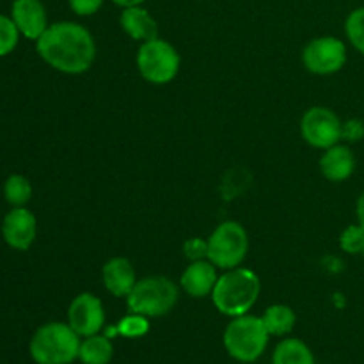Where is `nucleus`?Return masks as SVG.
<instances>
[{
	"label": "nucleus",
	"instance_id": "1",
	"mask_svg": "<svg viewBox=\"0 0 364 364\" xmlns=\"http://www.w3.org/2000/svg\"><path fill=\"white\" fill-rule=\"evenodd\" d=\"M38 55L64 75H82L96 59V43L91 32L77 21H55L36 41Z\"/></svg>",
	"mask_w": 364,
	"mask_h": 364
},
{
	"label": "nucleus",
	"instance_id": "2",
	"mask_svg": "<svg viewBox=\"0 0 364 364\" xmlns=\"http://www.w3.org/2000/svg\"><path fill=\"white\" fill-rule=\"evenodd\" d=\"M259 291L262 281L258 274L245 267H235L217 279L212 291V302L220 315L235 318L251 311L258 301Z\"/></svg>",
	"mask_w": 364,
	"mask_h": 364
},
{
	"label": "nucleus",
	"instance_id": "3",
	"mask_svg": "<svg viewBox=\"0 0 364 364\" xmlns=\"http://www.w3.org/2000/svg\"><path fill=\"white\" fill-rule=\"evenodd\" d=\"M80 341L68 322H48L32 334L28 354L36 364H71L78 359Z\"/></svg>",
	"mask_w": 364,
	"mask_h": 364
},
{
	"label": "nucleus",
	"instance_id": "4",
	"mask_svg": "<svg viewBox=\"0 0 364 364\" xmlns=\"http://www.w3.org/2000/svg\"><path fill=\"white\" fill-rule=\"evenodd\" d=\"M269 331L262 316L242 315L231 318L224 329L223 343L230 358L238 363H255L265 354L269 345Z\"/></svg>",
	"mask_w": 364,
	"mask_h": 364
},
{
	"label": "nucleus",
	"instance_id": "5",
	"mask_svg": "<svg viewBox=\"0 0 364 364\" xmlns=\"http://www.w3.org/2000/svg\"><path fill=\"white\" fill-rule=\"evenodd\" d=\"M178 297L180 290L173 279L166 276H148L135 283L134 290L127 297V306L132 313L160 318L173 311Z\"/></svg>",
	"mask_w": 364,
	"mask_h": 364
},
{
	"label": "nucleus",
	"instance_id": "6",
	"mask_svg": "<svg viewBox=\"0 0 364 364\" xmlns=\"http://www.w3.org/2000/svg\"><path fill=\"white\" fill-rule=\"evenodd\" d=\"M137 70L146 82L155 85H166L176 78L180 71V53L166 39H149L141 43L137 50Z\"/></svg>",
	"mask_w": 364,
	"mask_h": 364
},
{
	"label": "nucleus",
	"instance_id": "7",
	"mask_svg": "<svg viewBox=\"0 0 364 364\" xmlns=\"http://www.w3.org/2000/svg\"><path fill=\"white\" fill-rule=\"evenodd\" d=\"M249 251V235L237 220H224L208 237L206 259L217 269L230 270L240 267Z\"/></svg>",
	"mask_w": 364,
	"mask_h": 364
},
{
	"label": "nucleus",
	"instance_id": "8",
	"mask_svg": "<svg viewBox=\"0 0 364 364\" xmlns=\"http://www.w3.org/2000/svg\"><path fill=\"white\" fill-rule=\"evenodd\" d=\"M347 63V45L336 36L311 39L302 50V64L313 75H334Z\"/></svg>",
	"mask_w": 364,
	"mask_h": 364
},
{
	"label": "nucleus",
	"instance_id": "9",
	"mask_svg": "<svg viewBox=\"0 0 364 364\" xmlns=\"http://www.w3.org/2000/svg\"><path fill=\"white\" fill-rule=\"evenodd\" d=\"M341 127L343 121L327 107H311L301 119L302 137L316 149H327L338 144L341 141Z\"/></svg>",
	"mask_w": 364,
	"mask_h": 364
},
{
	"label": "nucleus",
	"instance_id": "10",
	"mask_svg": "<svg viewBox=\"0 0 364 364\" xmlns=\"http://www.w3.org/2000/svg\"><path fill=\"white\" fill-rule=\"evenodd\" d=\"M68 323L80 338L98 334L105 327V309L91 291L78 294L68 308Z\"/></svg>",
	"mask_w": 364,
	"mask_h": 364
},
{
	"label": "nucleus",
	"instance_id": "11",
	"mask_svg": "<svg viewBox=\"0 0 364 364\" xmlns=\"http://www.w3.org/2000/svg\"><path fill=\"white\" fill-rule=\"evenodd\" d=\"M38 237V220L25 206H13L2 220V238L11 249L27 251Z\"/></svg>",
	"mask_w": 364,
	"mask_h": 364
},
{
	"label": "nucleus",
	"instance_id": "12",
	"mask_svg": "<svg viewBox=\"0 0 364 364\" xmlns=\"http://www.w3.org/2000/svg\"><path fill=\"white\" fill-rule=\"evenodd\" d=\"M11 18L23 38L38 41L48 28V14L41 0H14L11 4Z\"/></svg>",
	"mask_w": 364,
	"mask_h": 364
},
{
	"label": "nucleus",
	"instance_id": "13",
	"mask_svg": "<svg viewBox=\"0 0 364 364\" xmlns=\"http://www.w3.org/2000/svg\"><path fill=\"white\" fill-rule=\"evenodd\" d=\"M217 279V267L210 259H198L191 262V265L181 274L180 284L187 295L194 299H205L212 295L215 288Z\"/></svg>",
	"mask_w": 364,
	"mask_h": 364
},
{
	"label": "nucleus",
	"instance_id": "14",
	"mask_svg": "<svg viewBox=\"0 0 364 364\" xmlns=\"http://www.w3.org/2000/svg\"><path fill=\"white\" fill-rule=\"evenodd\" d=\"M102 277H103V284H105L109 294H112L114 297H124V299L130 295V291L134 290L135 283L139 281L132 262L130 259L123 258V256L110 258L109 262L103 265Z\"/></svg>",
	"mask_w": 364,
	"mask_h": 364
},
{
	"label": "nucleus",
	"instance_id": "15",
	"mask_svg": "<svg viewBox=\"0 0 364 364\" xmlns=\"http://www.w3.org/2000/svg\"><path fill=\"white\" fill-rule=\"evenodd\" d=\"M320 173L333 183H341L348 180L355 171V156L347 144H334L323 149L320 156Z\"/></svg>",
	"mask_w": 364,
	"mask_h": 364
},
{
	"label": "nucleus",
	"instance_id": "16",
	"mask_svg": "<svg viewBox=\"0 0 364 364\" xmlns=\"http://www.w3.org/2000/svg\"><path fill=\"white\" fill-rule=\"evenodd\" d=\"M119 25L127 32V36H130L135 41L144 43L159 38V25H156L155 18L142 6L127 7L121 11Z\"/></svg>",
	"mask_w": 364,
	"mask_h": 364
},
{
	"label": "nucleus",
	"instance_id": "17",
	"mask_svg": "<svg viewBox=\"0 0 364 364\" xmlns=\"http://www.w3.org/2000/svg\"><path fill=\"white\" fill-rule=\"evenodd\" d=\"M114 358V345L107 334L82 338L78 361L82 364H109Z\"/></svg>",
	"mask_w": 364,
	"mask_h": 364
},
{
	"label": "nucleus",
	"instance_id": "18",
	"mask_svg": "<svg viewBox=\"0 0 364 364\" xmlns=\"http://www.w3.org/2000/svg\"><path fill=\"white\" fill-rule=\"evenodd\" d=\"M272 364H315V355L299 338H284L274 348Z\"/></svg>",
	"mask_w": 364,
	"mask_h": 364
},
{
	"label": "nucleus",
	"instance_id": "19",
	"mask_svg": "<svg viewBox=\"0 0 364 364\" xmlns=\"http://www.w3.org/2000/svg\"><path fill=\"white\" fill-rule=\"evenodd\" d=\"M263 323L270 336H288L297 323V315L288 304H272L263 311Z\"/></svg>",
	"mask_w": 364,
	"mask_h": 364
},
{
	"label": "nucleus",
	"instance_id": "20",
	"mask_svg": "<svg viewBox=\"0 0 364 364\" xmlns=\"http://www.w3.org/2000/svg\"><path fill=\"white\" fill-rule=\"evenodd\" d=\"M4 198L11 206H25L32 199V185L23 174H11L4 183Z\"/></svg>",
	"mask_w": 364,
	"mask_h": 364
},
{
	"label": "nucleus",
	"instance_id": "21",
	"mask_svg": "<svg viewBox=\"0 0 364 364\" xmlns=\"http://www.w3.org/2000/svg\"><path fill=\"white\" fill-rule=\"evenodd\" d=\"M110 331H112V334H121V336L130 338V340L142 338L149 331V318L144 315H139V313L130 311V315L123 316L117 322V326Z\"/></svg>",
	"mask_w": 364,
	"mask_h": 364
},
{
	"label": "nucleus",
	"instance_id": "22",
	"mask_svg": "<svg viewBox=\"0 0 364 364\" xmlns=\"http://www.w3.org/2000/svg\"><path fill=\"white\" fill-rule=\"evenodd\" d=\"M345 34L350 45L364 55V6L348 14L345 20Z\"/></svg>",
	"mask_w": 364,
	"mask_h": 364
},
{
	"label": "nucleus",
	"instance_id": "23",
	"mask_svg": "<svg viewBox=\"0 0 364 364\" xmlns=\"http://www.w3.org/2000/svg\"><path fill=\"white\" fill-rule=\"evenodd\" d=\"M20 31L13 18L0 14V57H6L14 52V48L20 43Z\"/></svg>",
	"mask_w": 364,
	"mask_h": 364
},
{
	"label": "nucleus",
	"instance_id": "24",
	"mask_svg": "<svg viewBox=\"0 0 364 364\" xmlns=\"http://www.w3.org/2000/svg\"><path fill=\"white\" fill-rule=\"evenodd\" d=\"M340 247L347 255H363L364 251V228L361 224H350L340 235Z\"/></svg>",
	"mask_w": 364,
	"mask_h": 364
},
{
	"label": "nucleus",
	"instance_id": "25",
	"mask_svg": "<svg viewBox=\"0 0 364 364\" xmlns=\"http://www.w3.org/2000/svg\"><path fill=\"white\" fill-rule=\"evenodd\" d=\"M341 139L347 142H361L364 139V121L359 117H350L343 121L341 127Z\"/></svg>",
	"mask_w": 364,
	"mask_h": 364
},
{
	"label": "nucleus",
	"instance_id": "26",
	"mask_svg": "<svg viewBox=\"0 0 364 364\" xmlns=\"http://www.w3.org/2000/svg\"><path fill=\"white\" fill-rule=\"evenodd\" d=\"M183 252L191 262L206 259V256H208V240H201V238H188V240L183 244Z\"/></svg>",
	"mask_w": 364,
	"mask_h": 364
},
{
	"label": "nucleus",
	"instance_id": "27",
	"mask_svg": "<svg viewBox=\"0 0 364 364\" xmlns=\"http://www.w3.org/2000/svg\"><path fill=\"white\" fill-rule=\"evenodd\" d=\"M71 11L78 16H92L103 6V0H68Z\"/></svg>",
	"mask_w": 364,
	"mask_h": 364
},
{
	"label": "nucleus",
	"instance_id": "28",
	"mask_svg": "<svg viewBox=\"0 0 364 364\" xmlns=\"http://www.w3.org/2000/svg\"><path fill=\"white\" fill-rule=\"evenodd\" d=\"M355 215H358V223L364 228V192L359 196L358 205H355Z\"/></svg>",
	"mask_w": 364,
	"mask_h": 364
},
{
	"label": "nucleus",
	"instance_id": "29",
	"mask_svg": "<svg viewBox=\"0 0 364 364\" xmlns=\"http://www.w3.org/2000/svg\"><path fill=\"white\" fill-rule=\"evenodd\" d=\"M117 7L121 9H127V7H135V6H142L146 0H112Z\"/></svg>",
	"mask_w": 364,
	"mask_h": 364
},
{
	"label": "nucleus",
	"instance_id": "30",
	"mask_svg": "<svg viewBox=\"0 0 364 364\" xmlns=\"http://www.w3.org/2000/svg\"><path fill=\"white\" fill-rule=\"evenodd\" d=\"M363 259H364V251H363Z\"/></svg>",
	"mask_w": 364,
	"mask_h": 364
}]
</instances>
